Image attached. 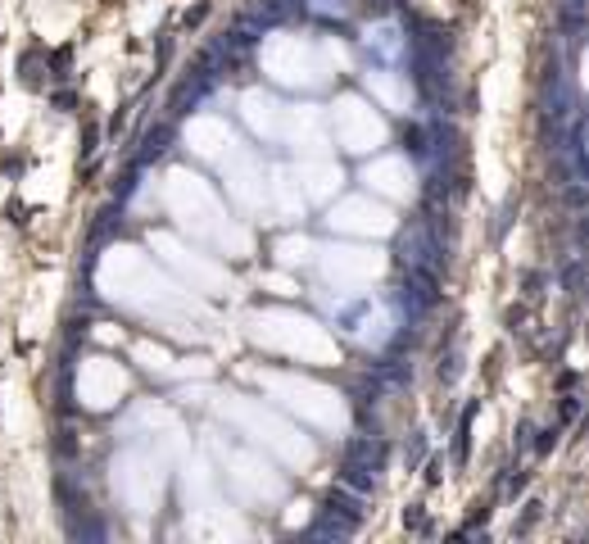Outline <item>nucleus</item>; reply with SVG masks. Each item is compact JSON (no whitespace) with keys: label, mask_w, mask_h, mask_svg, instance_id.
<instances>
[{"label":"nucleus","mask_w":589,"mask_h":544,"mask_svg":"<svg viewBox=\"0 0 589 544\" xmlns=\"http://www.w3.org/2000/svg\"><path fill=\"white\" fill-rule=\"evenodd\" d=\"M539 517H544V503H526V512H521V522H517V526H513V536H526V531L530 526H535V522Z\"/></svg>","instance_id":"8"},{"label":"nucleus","mask_w":589,"mask_h":544,"mask_svg":"<svg viewBox=\"0 0 589 544\" xmlns=\"http://www.w3.org/2000/svg\"><path fill=\"white\" fill-rule=\"evenodd\" d=\"M517 445H521V449L530 445V422H521V426H517Z\"/></svg>","instance_id":"16"},{"label":"nucleus","mask_w":589,"mask_h":544,"mask_svg":"<svg viewBox=\"0 0 589 544\" xmlns=\"http://www.w3.org/2000/svg\"><path fill=\"white\" fill-rule=\"evenodd\" d=\"M354 531H359L354 522H345V517H335V512H326V508H322V517H317L313 536H322V540H349Z\"/></svg>","instance_id":"5"},{"label":"nucleus","mask_w":589,"mask_h":544,"mask_svg":"<svg viewBox=\"0 0 589 544\" xmlns=\"http://www.w3.org/2000/svg\"><path fill=\"white\" fill-rule=\"evenodd\" d=\"M526 481H530V476H526V472H521V467H517V472H513V481H508V494H513V499H517V494L526 490Z\"/></svg>","instance_id":"15"},{"label":"nucleus","mask_w":589,"mask_h":544,"mask_svg":"<svg viewBox=\"0 0 589 544\" xmlns=\"http://www.w3.org/2000/svg\"><path fill=\"white\" fill-rule=\"evenodd\" d=\"M427 485H440V463H427Z\"/></svg>","instance_id":"17"},{"label":"nucleus","mask_w":589,"mask_h":544,"mask_svg":"<svg viewBox=\"0 0 589 544\" xmlns=\"http://www.w3.org/2000/svg\"><path fill=\"white\" fill-rule=\"evenodd\" d=\"M581 417V395H562V422H576Z\"/></svg>","instance_id":"13"},{"label":"nucleus","mask_w":589,"mask_h":544,"mask_svg":"<svg viewBox=\"0 0 589 544\" xmlns=\"http://www.w3.org/2000/svg\"><path fill=\"white\" fill-rule=\"evenodd\" d=\"M95 141H100V127H86V137H82V159L95 155Z\"/></svg>","instance_id":"14"},{"label":"nucleus","mask_w":589,"mask_h":544,"mask_svg":"<svg viewBox=\"0 0 589 544\" xmlns=\"http://www.w3.org/2000/svg\"><path fill=\"white\" fill-rule=\"evenodd\" d=\"M535 435V454H548L557 445V426H544V431H530Z\"/></svg>","instance_id":"10"},{"label":"nucleus","mask_w":589,"mask_h":544,"mask_svg":"<svg viewBox=\"0 0 589 544\" xmlns=\"http://www.w3.org/2000/svg\"><path fill=\"white\" fill-rule=\"evenodd\" d=\"M422 454H427V435L417 431V435L408 440V467H417V463H422Z\"/></svg>","instance_id":"12"},{"label":"nucleus","mask_w":589,"mask_h":544,"mask_svg":"<svg viewBox=\"0 0 589 544\" xmlns=\"http://www.w3.org/2000/svg\"><path fill=\"white\" fill-rule=\"evenodd\" d=\"M363 499H368V494L349 490V485H335V490L326 494V512H335V517H345V522H354V526H363V517H368Z\"/></svg>","instance_id":"3"},{"label":"nucleus","mask_w":589,"mask_h":544,"mask_svg":"<svg viewBox=\"0 0 589 544\" xmlns=\"http://www.w3.org/2000/svg\"><path fill=\"white\" fill-rule=\"evenodd\" d=\"M403 146H408L413 155H427V132H422L417 123H408V127H403Z\"/></svg>","instance_id":"7"},{"label":"nucleus","mask_w":589,"mask_h":544,"mask_svg":"<svg viewBox=\"0 0 589 544\" xmlns=\"http://www.w3.org/2000/svg\"><path fill=\"white\" fill-rule=\"evenodd\" d=\"M168 146H172V123H154L146 137H141V155H137V164H154L159 155H168Z\"/></svg>","instance_id":"4"},{"label":"nucleus","mask_w":589,"mask_h":544,"mask_svg":"<svg viewBox=\"0 0 589 544\" xmlns=\"http://www.w3.org/2000/svg\"><path fill=\"white\" fill-rule=\"evenodd\" d=\"M385 454H390V445H385V440L359 435V440H349V449H345V463H354V467H363V472L381 476V467H385Z\"/></svg>","instance_id":"2"},{"label":"nucleus","mask_w":589,"mask_h":544,"mask_svg":"<svg viewBox=\"0 0 589 544\" xmlns=\"http://www.w3.org/2000/svg\"><path fill=\"white\" fill-rule=\"evenodd\" d=\"M340 485H349V490H359V494H372L376 476L363 472V467H354V463H340Z\"/></svg>","instance_id":"6"},{"label":"nucleus","mask_w":589,"mask_h":544,"mask_svg":"<svg viewBox=\"0 0 589 544\" xmlns=\"http://www.w3.org/2000/svg\"><path fill=\"white\" fill-rule=\"evenodd\" d=\"M399 263H403V268H431V272H440V263H444L440 236L431 232L427 223H413L408 232L399 236Z\"/></svg>","instance_id":"1"},{"label":"nucleus","mask_w":589,"mask_h":544,"mask_svg":"<svg viewBox=\"0 0 589 544\" xmlns=\"http://www.w3.org/2000/svg\"><path fill=\"white\" fill-rule=\"evenodd\" d=\"M403 526H408V531H427V517H422V503H408V508H403Z\"/></svg>","instance_id":"11"},{"label":"nucleus","mask_w":589,"mask_h":544,"mask_svg":"<svg viewBox=\"0 0 589 544\" xmlns=\"http://www.w3.org/2000/svg\"><path fill=\"white\" fill-rule=\"evenodd\" d=\"M95 218H100V223L91 227V241H104L109 232H118V218H113V209H104V214H95Z\"/></svg>","instance_id":"9"}]
</instances>
